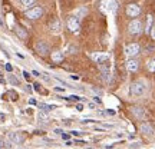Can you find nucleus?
Returning a JSON list of instances; mask_svg holds the SVG:
<instances>
[{"label":"nucleus","mask_w":155,"mask_h":149,"mask_svg":"<svg viewBox=\"0 0 155 149\" xmlns=\"http://www.w3.org/2000/svg\"><path fill=\"white\" fill-rule=\"evenodd\" d=\"M101 7L108 13H115L118 10V2L116 0H104V2H101Z\"/></svg>","instance_id":"obj_1"},{"label":"nucleus","mask_w":155,"mask_h":149,"mask_svg":"<svg viewBox=\"0 0 155 149\" xmlns=\"http://www.w3.org/2000/svg\"><path fill=\"white\" fill-rule=\"evenodd\" d=\"M145 90H147V88L142 82H134L131 85V95L132 96H142L145 93Z\"/></svg>","instance_id":"obj_2"},{"label":"nucleus","mask_w":155,"mask_h":149,"mask_svg":"<svg viewBox=\"0 0 155 149\" xmlns=\"http://www.w3.org/2000/svg\"><path fill=\"white\" fill-rule=\"evenodd\" d=\"M128 29H129V33L131 34H139L142 32V23H141V20L135 19V20H132V22L129 23Z\"/></svg>","instance_id":"obj_3"},{"label":"nucleus","mask_w":155,"mask_h":149,"mask_svg":"<svg viewBox=\"0 0 155 149\" xmlns=\"http://www.w3.org/2000/svg\"><path fill=\"white\" fill-rule=\"evenodd\" d=\"M139 52H141V47H139L138 43H131V44H128L127 47H125V55L129 56V57L137 56Z\"/></svg>","instance_id":"obj_4"},{"label":"nucleus","mask_w":155,"mask_h":149,"mask_svg":"<svg viewBox=\"0 0 155 149\" xmlns=\"http://www.w3.org/2000/svg\"><path fill=\"white\" fill-rule=\"evenodd\" d=\"M139 13H141V7H139L138 5H135V3H132V5H128L127 15L129 17H137V16H139Z\"/></svg>","instance_id":"obj_5"},{"label":"nucleus","mask_w":155,"mask_h":149,"mask_svg":"<svg viewBox=\"0 0 155 149\" xmlns=\"http://www.w3.org/2000/svg\"><path fill=\"white\" fill-rule=\"evenodd\" d=\"M42 13H43V9L42 7H33V9H30V10L26 11V17L29 19H39V17L42 16Z\"/></svg>","instance_id":"obj_6"},{"label":"nucleus","mask_w":155,"mask_h":149,"mask_svg":"<svg viewBox=\"0 0 155 149\" xmlns=\"http://www.w3.org/2000/svg\"><path fill=\"white\" fill-rule=\"evenodd\" d=\"M36 52H38L39 55L46 56L49 53V46H48V43H45V42H38V43H36Z\"/></svg>","instance_id":"obj_7"},{"label":"nucleus","mask_w":155,"mask_h":149,"mask_svg":"<svg viewBox=\"0 0 155 149\" xmlns=\"http://www.w3.org/2000/svg\"><path fill=\"white\" fill-rule=\"evenodd\" d=\"M92 59H94L96 63L104 65V63H106V62L109 60V56L106 55V53H94V55H92Z\"/></svg>","instance_id":"obj_8"},{"label":"nucleus","mask_w":155,"mask_h":149,"mask_svg":"<svg viewBox=\"0 0 155 149\" xmlns=\"http://www.w3.org/2000/svg\"><path fill=\"white\" fill-rule=\"evenodd\" d=\"M79 28H81V24H79V20H78L76 17H69V20H68V29L71 32H78Z\"/></svg>","instance_id":"obj_9"},{"label":"nucleus","mask_w":155,"mask_h":149,"mask_svg":"<svg viewBox=\"0 0 155 149\" xmlns=\"http://www.w3.org/2000/svg\"><path fill=\"white\" fill-rule=\"evenodd\" d=\"M7 138H9V141H10L12 144H22L23 142V136L20 135V133L17 132H12L7 135Z\"/></svg>","instance_id":"obj_10"},{"label":"nucleus","mask_w":155,"mask_h":149,"mask_svg":"<svg viewBox=\"0 0 155 149\" xmlns=\"http://www.w3.org/2000/svg\"><path fill=\"white\" fill-rule=\"evenodd\" d=\"M139 129H141V132L144 133V135H147V136H154V129H152V126H151L150 123H142Z\"/></svg>","instance_id":"obj_11"},{"label":"nucleus","mask_w":155,"mask_h":149,"mask_svg":"<svg viewBox=\"0 0 155 149\" xmlns=\"http://www.w3.org/2000/svg\"><path fill=\"white\" fill-rule=\"evenodd\" d=\"M139 67V63L138 60H135V59H129V60L127 62V69L129 70V72H137Z\"/></svg>","instance_id":"obj_12"},{"label":"nucleus","mask_w":155,"mask_h":149,"mask_svg":"<svg viewBox=\"0 0 155 149\" xmlns=\"http://www.w3.org/2000/svg\"><path fill=\"white\" fill-rule=\"evenodd\" d=\"M63 57H65V56H63V53H62V52H59V50L52 53V60L55 62V63H61V62L63 60Z\"/></svg>","instance_id":"obj_13"},{"label":"nucleus","mask_w":155,"mask_h":149,"mask_svg":"<svg viewBox=\"0 0 155 149\" xmlns=\"http://www.w3.org/2000/svg\"><path fill=\"white\" fill-rule=\"evenodd\" d=\"M49 28H50V30H59V29H61V23H59L58 19H53V20L49 23Z\"/></svg>","instance_id":"obj_14"},{"label":"nucleus","mask_w":155,"mask_h":149,"mask_svg":"<svg viewBox=\"0 0 155 149\" xmlns=\"http://www.w3.org/2000/svg\"><path fill=\"white\" fill-rule=\"evenodd\" d=\"M16 34L20 39H23V40H26V39H28V33H26L22 28H16Z\"/></svg>","instance_id":"obj_15"},{"label":"nucleus","mask_w":155,"mask_h":149,"mask_svg":"<svg viewBox=\"0 0 155 149\" xmlns=\"http://www.w3.org/2000/svg\"><path fill=\"white\" fill-rule=\"evenodd\" d=\"M132 112L137 118H144V109H141V108H134Z\"/></svg>","instance_id":"obj_16"},{"label":"nucleus","mask_w":155,"mask_h":149,"mask_svg":"<svg viewBox=\"0 0 155 149\" xmlns=\"http://www.w3.org/2000/svg\"><path fill=\"white\" fill-rule=\"evenodd\" d=\"M56 106H53V105H40V109H42V111L43 112H49V111H52V109H55Z\"/></svg>","instance_id":"obj_17"},{"label":"nucleus","mask_w":155,"mask_h":149,"mask_svg":"<svg viewBox=\"0 0 155 149\" xmlns=\"http://www.w3.org/2000/svg\"><path fill=\"white\" fill-rule=\"evenodd\" d=\"M147 66H148V70H150V72H155V59H151Z\"/></svg>","instance_id":"obj_18"},{"label":"nucleus","mask_w":155,"mask_h":149,"mask_svg":"<svg viewBox=\"0 0 155 149\" xmlns=\"http://www.w3.org/2000/svg\"><path fill=\"white\" fill-rule=\"evenodd\" d=\"M152 20H154V17L150 15V16H148V23H147V29H145V30H147L148 33L151 32V24H152Z\"/></svg>","instance_id":"obj_19"},{"label":"nucleus","mask_w":155,"mask_h":149,"mask_svg":"<svg viewBox=\"0 0 155 149\" xmlns=\"http://www.w3.org/2000/svg\"><path fill=\"white\" fill-rule=\"evenodd\" d=\"M76 15H78V17H83L86 15V9H85V7H81L79 10H76Z\"/></svg>","instance_id":"obj_20"},{"label":"nucleus","mask_w":155,"mask_h":149,"mask_svg":"<svg viewBox=\"0 0 155 149\" xmlns=\"http://www.w3.org/2000/svg\"><path fill=\"white\" fill-rule=\"evenodd\" d=\"M7 96H10L12 100H16L17 99V93L15 92V90H9V92H7Z\"/></svg>","instance_id":"obj_21"},{"label":"nucleus","mask_w":155,"mask_h":149,"mask_svg":"<svg viewBox=\"0 0 155 149\" xmlns=\"http://www.w3.org/2000/svg\"><path fill=\"white\" fill-rule=\"evenodd\" d=\"M9 82H10V83H13V85H16V86H17V85H19V80H17V79H16V77H15V76H12V75H10V76H9Z\"/></svg>","instance_id":"obj_22"},{"label":"nucleus","mask_w":155,"mask_h":149,"mask_svg":"<svg viewBox=\"0 0 155 149\" xmlns=\"http://www.w3.org/2000/svg\"><path fill=\"white\" fill-rule=\"evenodd\" d=\"M63 99H68V100H82V98H79L76 95H72V96H69V98H63Z\"/></svg>","instance_id":"obj_23"},{"label":"nucleus","mask_w":155,"mask_h":149,"mask_svg":"<svg viewBox=\"0 0 155 149\" xmlns=\"http://www.w3.org/2000/svg\"><path fill=\"white\" fill-rule=\"evenodd\" d=\"M20 2H22L25 6H32L35 3V0H20Z\"/></svg>","instance_id":"obj_24"},{"label":"nucleus","mask_w":155,"mask_h":149,"mask_svg":"<svg viewBox=\"0 0 155 149\" xmlns=\"http://www.w3.org/2000/svg\"><path fill=\"white\" fill-rule=\"evenodd\" d=\"M0 148H10V144H6L3 141H0Z\"/></svg>","instance_id":"obj_25"},{"label":"nucleus","mask_w":155,"mask_h":149,"mask_svg":"<svg viewBox=\"0 0 155 149\" xmlns=\"http://www.w3.org/2000/svg\"><path fill=\"white\" fill-rule=\"evenodd\" d=\"M150 33H151V37L155 40V24L152 26V28H151V32H150Z\"/></svg>","instance_id":"obj_26"},{"label":"nucleus","mask_w":155,"mask_h":149,"mask_svg":"<svg viewBox=\"0 0 155 149\" xmlns=\"http://www.w3.org/2000/svg\"><path fill=\"white\" fill-rule=\"evenodd\" d=\"M61 136L65 139V141H69V138H71V135H69V133H62Z\"/></svg>","instance_id":"obj_27"},{"label":"nucleus","mask_w":155,"mask_h":149,"mask_svg":"<svg viewBox=\"0 0 155 149\" xmlns=\"http://www.w3.org/2000/svg\"><path fill=\"white\" fill-rule=\"evenodd\" d=\"M12 69H13V67H12V65H10V63H7V65H6V70H7V72H12Z\"/></svg>","instance_id":"obj_28"},{"label":"nucleus","mask_w":155,"mask_h":149,"mask_svg":"<svg viewBox=\"0 0 155 149\" xmlns=\"http://www.w3.org/2000/svg\"><path fill=\"white\" fill-rule=\"evenodd\" d=\"M35 89H36V90H38L39 93H42V89H40V86H39L38 83H36V85H35Z\"/></svg>","instance_id":"obj_29"},{"label":"nucleus","mask_w":155,"mask_h":149,"mask_svg":"<svg viewBox=\"0 0 155 149\" xmlns=\"http://www.w3.org/2000/svg\"><path fill=\"white\" fill-rule=\"evenodd\" d=\"M23 75H25V79H28V80H30V75H29L28 72H23Z\"/></svg>","instance_id":"obj_30"},{"label":"nucleus","mask_w":155,"mask_h":149,"mask_svg":"<svg viewBox=\"0 0 155 149\" xmlns=\"http://www.w3.org/2000/svg\"><path fill=\"white\" fill-rule=\"evenodd\" d=\"M69 50H71V53H76V47H73V46H71Z\"/></svg>","instance_id":"obj_31"},{"label":"nucleus","mask_w":155,"mask_h":149,"mask_svg":"<svg viewBox=\"0 0 155 149\" xmlns=\"http://www.w3.org/2000/svg\"><path fill=\"white\" fill-rule=\"evenodd\" d=\"M55 133L56 135H62L63 132H62V129H55Z\"/></svg>","instance_id":"obj_32"},{"label":"nucleus","mask_w":155,"mask_h":149,"mask_svg":"<svg viewBox=\"0 0 155 149\" xmlns=\"http://www.w3.org/2000/svg\"><path fill=\"white\" fill-rule=\"evenodd\" d=\"M76 109H78V111H83V106L79 103V105H76Z\"/></svg>","instance_id":"obj_33"},{"label":"nucleus","mask_w":155,"mask_h":149,"mask_svg":"<svg viewBox=\"0 0 155 149\" xmlns=\"http://www.w3.org/2000/svg\"><path fill=\"white\" fill-rule=\"evenodd\" d=\"M32 75H33V76H40V73H39L38 70H33V72H32Z\"/></svg>","instance_id":"obj_34"},{"label":"nucleus","mask_w":155,"mask_h":149,"mask_svg":"<svg viewBox=\"0 0 155 149\" xmlns=\"http://www.w3.org/2000/svg\"><path fill=\"white\" fill-rule=\"evenodd\" d=\"M29 103H30V105H36V100H35V99H30V100H29Z\"/></svg>","instance_id":"obj_35"},{"label":"nucleus","mask_w":155,"mask_h":149,"mask_svg":"<svg viewBox=\"0 0 155 149\" xmlns=\"http://www.w3.org/2000/svg\"><path fill=\"white\" fill-rule=\"evenodd\" d=\"M73 135H75V136H79V135H81V132H78V131H73Z\"/></svg>","instance_id":"obj_36"},{"label":"nucleus","mask_w":155,"mask_h":149,"mask_svg":"<svg viewBox=\"0 0 155 149\" xmlns=\"http://www.w3.org/2000/svg\"><path fill=\"white\" fill-rule=\"evenodd\" d=\"M40 119H43V121H45V122H46V116H45V115H43V113H40Z\"/></svg>","instance_id":"obj_37"},{"label":"nucleus","mask_w":155,"mask_h":149,"mask_svg":"<svg viewBox=\"0 0 155 149\" xmlns=\"http://www.w3.org/2000/svg\"><path fill=\"white\" fill-rule=\"evenodd\" d=\"M5 118H6V116L3 115V113H0V121H5Z\"/></svg>","instance_id":"obj_38"},{"label":"nucleus","mask_w":155,"mask_h":149,"mask_svg":"<svg viewBox=\"0 0 155 149\" xmlns=\"http://www.w3.org/2000/svg\"><path fill=\"white\" fill-rule=\"evenodd\" d=\"M0 26H3V22H2V19H0Z\"/></svg>","instance_id":"obj_39"}]
</instances>
